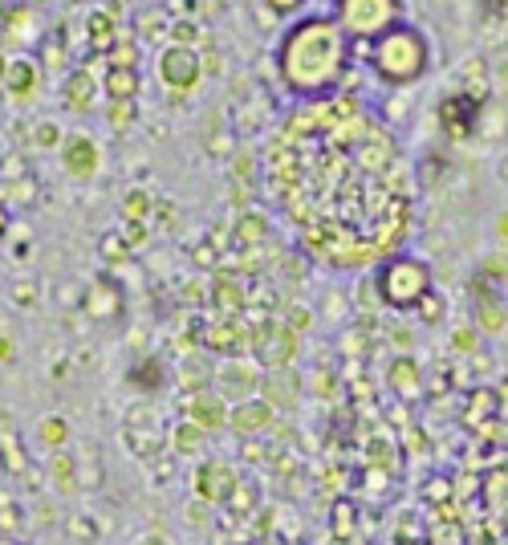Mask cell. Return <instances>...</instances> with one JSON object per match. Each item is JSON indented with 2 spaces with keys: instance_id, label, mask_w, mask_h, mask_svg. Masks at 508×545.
Segmentation results:
<instances>
[{
  "instance_id": "1",
  "label": "cell",
  "mask_w": 508,
  "mask_h": 545,
  "mask_svg": "<svg viewBox=\"0 0 508 545\" xmlns=\"http://www.w3.org/2000/svg\"><path fill=\"white\" fill-rule=\"evenodd\" d=\"M277 70L293 98H326L350 70V37L334 17H305L281 37Z\"/></svg>"
},
{
  "instance_id": "2",
  "label": "cell",
  "mask_w": 508,
  "mask_h": 545,
  "mask_svg": "<svg viewBox=\"0 0 508 545\" xmlns=\"http://www.w3.org/2000/svg\"><path fill=\"white\" fill-rule=\"evenodd\" d=\"M366 49H370V74L395 90L419 82L431 66V45L415 25H395L391 33L370 41Z\"/></svg>"
},
{
  "instance_id": "3",
  "label": "cell",
  "mask_w": 508,
  "mask_h": 545,
  "mask_svg": "<svg viewBox=\"0 0 508 545\" xmlns=\"http://www.w3.org/2000/svg\"><path fill=\"white\" fill-rule=\"evenodd\" d=\"M378 301L391 310H415L419 301L435 289V273L423 257H391L387 265H378L374 273Z\"/></svg>"
},
{
  "instance_id": "4",
  "label": "cell",
  "mask_w": 508,
  "mask_h": 545,
  "mask_svg": "<svg viewBox=\"0 0 508 545\" xmlns=\"http://www.w3.org/2000/svg\"><path fill=\"white\" fill-rule=\"evenodd\" d=\"M334 21L358 45H370L395 25H403V0H338Z\"/></svg>"
},
{
  "instance_id": "5",
  "label": "cell",
  "mask_w": 508,
  "mask_h": 545,
  "mask_svg": "<svg viewBox=\"0 0 508 545\" xmlns=\"http://www.w3.org/2000/svg\"><path fill=\"white\" fill-rule=\"evenodd\" d=\"M261 383H265V371L257 367V362H240V358L224 362V367L212 375V387H216V395H220L228 407L257 399V395H261Z\"/></svg>"
},
{
  "instance_id": "6",
  "label": "cell",
  "mask_w": 508,
  "mask_h": 545,
  "mask_svg": "<svg viewBox=\"0 0 508 545\" xmlns=\"http://www.w3.org/2000/svg\"><path fill=\"white\" fill-rule=\"evenodd\" d=\"M252 358H257L261 371H285V367H293V358H297V334H289L281 322L257 330V334H252Z\"/></svg>"
},
{
  "instance_id": "7",
  "label": "cell",
  "mask_w": 508,
  "mask_h": 545,
  "mask_svg": "<svg viewBox=\"0 0 508 545\" xmlns=\"http://www.w3.org/2000/svg\"><path fill=\"white\" fill-rule=\"evenodd\" d=\"M240 484V472L232 460H204L200 472H196V497L204 505H224Z\"/></svg>"
},
{
  "instance_id": "8",
  "label": "cell",
  "mask_w": 508,
  "mask_h": 545,
  "mask_svg": "<svg viewBox=\"0 0 508 545\" xmlns=\"http://www.w3.org/2000/svg\"><path fill=\"white\" fill-rule=\"evenodd\" d=\"M159 70H163V82H167L171 90H192V86L204 78L200 53L187 49V45H171V49L159 57Z\"/></svg>"
},
{
  "instance_id": "9",
  "label": "cell",
  "mask_w": 508,
  "mask_h": 545,
  "mask_svg": "<svg viewBox=\"0 0 508 545\" xmlns=\"http://www.w3.org/2000/svg\"><path fill=\"white\" fill-rule=\"evenodd\" d=\"M480 114H484V106H480V102H472V98H464V94H452V98H443V102H439V123L448 127V135H452V139H468V135H476Z\"/></svg>"
},
{
  "instance_id": "10",
  "label": "cell",
  "mask_w": 508,
  "mask_h": 545,
  "mask_svg": "<svg viewBox=\"0 0 508 545\" xmlns=\"http://www.w3.org/2000/svg\"><path fill=\"white\" fill-rule=\"evenodd\" d=\"M273 419H277V407H273V403H265V399L257 395V399H248V403H236V407H232L228 428H232L236 436L257 440L261 432H269V428H273Z\"/></svg>"
},
{
  "instance_id": "11",
  "label": "cell",
  "mask_w": 508,
  "mask_h": 545,
  "mask_svg": "<svg viewBox=\"0 0 508 545\" xmlns=\"http://www.w3.org/2000/svg\"><path fill=\"white\" fill-rule=\"evenodd\" d=\"M228 415H232V407H228L216 391H200L192 403H187V419H192L200 432H220V428H228Z\"/></svg>"
},
{
  "instance_id": "12",
  "label": "cell",
  "mask_w": 508,
  "mask_h": 545,
  "mask_svg": "<svg viewBox=\"0 0 508 545\" xmlns=\"http://www.w3.org/2000/svg\"><path fill=\"white\" fill-rule=\"evenodd\" d=\"M456 94H464V98H472L480 106L492 98V74H488L484 57H468L464 62V70L456 74Z\"/></svg>"
},
{
  "instance_id": "13",
  "label": "cell",
  "mask_w": 508,
  "mask_h": 545,
  "mask_svg": "<svg viewBox=\"0 0 508 545\" xmlns=\"http://www.w3.org/2000/svg\"><path fill=\"white\" fill-rule=\"evenodd\" d=\"M387 387H391L399 399L423 395V371H419V362H415L411 354H399L391 367H387Z\"/></svg>"
},
{
  "instance_id": "14",
  "label": "cell",
  "mask_w": 508,
  "mask_h": 545,
  "mask_svg": "<svg viewBox=\"0 0 508 545\" xmlns=\"http://www.w3.org/2000/svg\"><path fill=\"white\" fill-rule=\"evenodd\" d=\"M297 391H301V383H297L293 367H285V371H265V383H261V399H265V403H273V407H293V403H297Z\"/></svg>"
},
{
  "instance_id": "15",
  "label": "cell",
  "mask_w": 508,
  "mask_h": 545,
  "mask_svg": "<svg viewBox=\"0 0 508 545\" xmlns=\"http://www.w3.org/2000/svg\"><path fill=\"white\" fill-rule=\"evenodd\" d=\"M224 509L236 513V517H252V513L261 509V489H257V484H248V480H240L236 493L224 501Z\"/></svg>"
},
{
  "instance_id": "16",
  "label": "cell",
  "mask_w": 508,
  "mask_h": 545,
  "mask_svg": "<svg viewBox=\"0 0 508 545\" xmlns=\"http://www.w3.org/2000/svg\"><path fill=\"white\" fill-rule=\"evenodd\" d=\"M236 236H240V245H261V240H269V216L248 208V216H240L236 224Z\"/></svg>"
},
{
  "instance_id": "17",
  "label": "cell",
  "mask_w": 508,
  "mask_h": 545,
  "mask_svg": "<svg viewBox=\"0 0 508 545\" xmlns=\"http://www.w3.org/2000/svg\"><path fill=\"white\" fill-rule=\"evenodd\" d=\"M204 440H208V432H200L192 419L179 423V428H175V448H179L183 456H196V452H204Z\"/></svg>"
},
{
  "instance_id": "18",
  "label": "cell",
  "mask_w": 508,
  "mask_h": 545,
  "mask_svg": "<svg viewBox=\"0 0 508 545\" xmlns=\"http://www.w3.org/2000/svg\"><path fill=\"white\" fill-rule=\"evenodd\" d=\"M411 314H415L419 322H427V326H435V322H443V314H448V301H443V297H439V293L431 289V293H427V297L419 301V306H415Z\"/></svg>"
},
{
  "instance_id": "19",
  "label": "cell",
  "mask_w": 508,
  "mask_h": 545,
  "mask_svg": "<svg viewBox=\"0 0 508 545\" xmlns=\"http://www.w3.org/2000/svg\"><path fill=\"white\" fill-rule=\"evenodd\" d=\"M354 529H358V509H354V501H338V505H334V537H354Z\"/></svg>"
},
{
  "instance_id": "20",
  "label": "cell",
  "mask_w": 508,
  "mask_h": 545,
  "mask_svg": "<svg viewBox=\"0 0 508 545\" xmlns=\"http://www.w3.org/2000/svg\"><path fill=\"white\" fill-rule=\"evenodd\" d=\"M309 322H313V310H309V306H289V310L281 314V326H285L289 334H297V338L309 330Z\"/></svg>"
},
{
  "instance_id": "21",
  "label": "cell",
  "mask_w": 508,
  "mask_h": 545,
  "mask_svg": "<svg viewBox=\"0 0 508 545\" xmlns=\"http://www.w3.org/2000/svg\"><path fill=\"white\" fill-rule=\"evenodd\" d=\"M212 293H220V310H224V314H236V310L244 306V301H248V297L240 293V285H232L228 277H224V281H220Z\"/></svg>"
},
{
  "instance_id": "22",
  "label": "cell",
  "mask_w": 508,
  "mask_h": 545,
  "mask_svg": "<svg viewBox=\"0 0 508 545\" xmlns=\"http://www.w3.org/2000/svg\"><path fill=\"white\" fill-rule=\"evenodd\" d=\"M135 86H139V78H135L131 70H114V74H110V94H114L118 102L131 98V94H135Z\"/></svg>"
},
{
  "instance_id": "23",
  "label": "cell",
  "mask_w": 508,
  "mask_h": 545,
  "mask_svg": "<svg viewBox=\"0 0 508 545\" xmlns=\"http://www.w3.org/2000/svg\"><path fill=\"white\" fill-rule=\"evenodd\" d=\"M232 179H236V184L244 188V184H252V179H257V159H252V151L244 155H236V171H232Z\"/></svg>"
},
{
  "instance_id": "24",
  "label": "cell",
  "mask_w": 508,
  "mask_h": 545,
  "mask_svg": "<svg viewBox=\"0 0 508 545\" xmlns=\"http://www.w3.org/2000/svg\"><path fill=\"white\" fill-rule=\"evenodd\" d=\"M171 37H175V45H187V49H192L196 45V25L192 21H179V25H171Z\"/></svg>"
},
{
  "instance_id": "25",
  "label": "cell",
  "mask_w": 508,
  "mask_h": 545,
  "mask_svg": "<svg viewBox=\"0 0 508 545\" xmlns=\"http://www.w3.org/2000/svg\"><path fill=\"white\" fill-rule=\"evenodd\" d=\"M305 5V0H265V9L273 13V17H289V13H297Z\"/></svg>"
},
{
  "instance_id": "26",
  "label": "cell",
  "mask_w": 508,
  "mask_h": 545,
  "mask_svg": "<svg viewBox=\"0 0 508 545\" xmlns=\"http://www.w3.org/2000/svg\"><path fill=\"white\" fill-rule=\"evenodd\" d=\"M452 342H456V350H464V354H476V334H472V326H460Z\"/></svg>"
},
{
  "instance_id": "27",
  "label": "cell",
  "mask_w": 508,
  "mask_h": 545,
  "mask_svg": "<svg viewBox=\"0 0 508 545\" xmlns=\"http://www.w3.org/2000/svg\"><path fill=\"white\" fill-rule=\"evenodd\" d=\"M232 147H236V139H208V151H212V155H216V151H220V155H232Z\"/></svg>"
},
{
  "instance_id": "28",
  "label": "cell",
  "mask_w": 508,
  "mask_h": 545,
  "mask_svg": "<svg viewBox=\"0 0 508 545\" xmlns=\"http://www.w3.org/2000/svg\"><path fill=\"white\" fill-rule=\"evenodd\" d=\"M330 301H326V310L334 314V318H342V293H326Z\"/></svg>"
},
{
  "instance_id": "29",
  "label": "cell",
  "mask_w": 508,
  "mask_h": 545,
  "mask_svg": "<svg viewBox=\"0 0 508 545\" xmlns=\"http://www.w3.org/2000/svg\"><path fill=\"white\" fill-rule=\"evenodd\" d=\"M391 330H395L391 338H395V346H399V350H407V346L415 342V338H407V330H403V326H391Z\"/></svg>"
},
{
  "instance_id": "30",
  "label": "cell",
  "mask_w": 508,
  "mask_h": 545,
  "mask_svg": "<svg viewBox=\"0 0 508 545\" xmlns=\"http://www.w3.org/2000/svg\"><path fill=\"white\" fill-rule=\"evenodd\" d=\"M496 236H500V240H508V212H500V216H496Z\"/></svg>"
},
{
  "instance_id": "31",
  "label": "cell",
  "mask_w": 508,
  "mask_h": 545,
  "mask_svg": "<svg viewBox=\"0 0 508 545\" xmlns=\"http://www.w3.org/2000/svg\"><path fill=\"white\" fill-rule=\"evenodd\" d=\"M496 175H500V184H508V155L500 159V167H496Z\"/></svg>"
},
{
  "instance_id": "32",
  "label": "cell",
  "mask_w": 508,
  "mask_h": 545,
  "mask_svg": "<svg viewBox=\"0 0 508 545\" xmlns=\"http://www.w3.org/2000/svg\"><path fill=\"white\" fill-rule=\"evenodd\" d=\"M139 545H167V537H143Z\"/></svg>"
},
{
  "instance_id": "33",
  "label": "cell",
  "mask_w": 508,
  "mask_h": 545,
  "mask_svg": "<svg viewBox=\"0 0 508 545\" xmlns=\"http://www.w3.org/2000/svg\"><path fill=\"white\" fill-rule=\"evenodd\" d=\"M504 330H508V318H504Z\"/></svg>"
}]
</instances>
